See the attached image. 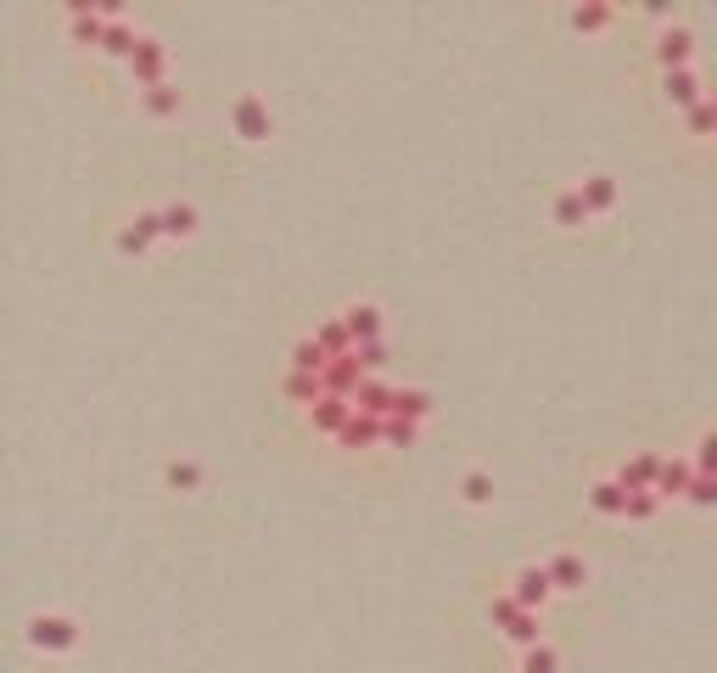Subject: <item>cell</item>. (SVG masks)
I'll return each mask as SVG.
<instances>
[{"label": "cell", "instance_id": "d6986e66", "mask_svg": "<svg viewBox=\"0 0 717 673\" xmlns=\"http://www.w3.org/2000/svg\"><path fill=\"white\" fill-rule=\"evenodd\" d=\"M197 202H163V236L169 242H185V236H197Z\"/></svg>", "mask_w": 717, "mask_h": 673}, {"label": "cell", "instance_id": "d6a6232c", "mask_svg": "<svg viewBox=\"0 0 717 673\" xmlns=\"http://www.w3.org/2000/svg\"><path fill=\"white\" fill-rule=\"evenodd\" d=\"M421 438V421H398V416H387V449H409Z\"/></svg>", "mask_w": 717, "mask_h": 673}, {"label": "cell", "instance_id": "277c9868", "mask_svg": "<svg viewBox=\"0 0 717 673\" xmlns=\"http://www.w3.org/2000/svg\"><path fill=\"white\" fill-rule=\"evenodd\" d=\"M510 595H516L521 612H544L549 595H555V584H549V567L544 561H533V567H521L516 578H510Z\"/></svg>", "mask_w": 717, "mask_h": 673}, {"label": "cell", "instance_id": "9a60e30c", "mask_svg": "<svg viewBox=\"0 0 717 673\" xmlns=\"http://www.w3.org/2000/svg\"><path fill=\"white\" fill-rule=\"evenodd\" d=\"M141 40H146V34L135 29V17H113V23H107V40H101V51H107V57H118V62H129L135 51H141Z\"/></svg>", "mask_w": 717, "mask_h": 673}, {"label": "cell", "instance_id": "8d00e7d4", "mask_svg": "<svg viewBox=\"0 0 717 673\" xmlns=\"http://www.w3.org/2000/svg\"><path fill=\"white\" fill-rule=\"evenodd\" d=\"M359 365H365V371L376 376L381 365H387V343H381V337H376V343H359Z\"/></svg>", "mask_w": 717, "mask_h": 673}, {"label": "cell", "instance_id": "4dcf8cb0", "mask_svg": "<svg viewBox=\"0 0 717 673\" xmlns=\"http://www.w3.org/2000/svg\"><path fill=\"white\" fill-rule=\"evenodd\" d=\"M561 668V657H555V645H533V651H521V673H555Z\"/></svg>", "mask_w": 717, "mask_h": 673}, {"label": "cell", "instance_id": "d4e9b609", "mask_svg": "<svg viewBox=\"0 0 717 673\" xmlns=\"http://www.w3.org/2000/svg\"><path fill=\"white\" fill-rule=\"evenodd\" d=\"M286 399L292 404H320L325 399V376H303V371H286Z\"/></svg>", "mask_w": 717, "mask_h": 673}, {"label": "cell", "instance_id": "6da1fadb", "mask_svg": "<svg viewBox=\"0 0 717 673\" xmlns=\"http://www.w3.org/2000/svg\"><path fill=\"white\" fill-rule=\"evenodd\" d=\"M79 617L73 612H34L29 617V645L34 651H45V657H62V651H73L79 645Z\"/></svg>", "mask_w": 717, "mask_h": 673}, {"label": "cell", "instance_id": "d590c367", "mask_svg": "<svg viewBox=\"0 0 717 673\" xmlns=\"http://www.w3.org/2000/svg\"><path fill=\"white\" fill-rule=\"evenodd\" d=\"M661 511V494H628V516L633 522H645V516Z\"/></svg>", "mask_w": 717, "mask_h": 673}, {"label": "cell", "instance_id": "5b68a950", "mask_svg": "<svg viewBox=\"0 0 717 673\" xmlns=\"http://www.w3.org/2000/svg\"><path fill=\"white\" fill-rule=\"evenodd\" d=\"M661 460H667V455H656V449H639V455H628V460L617 466V483L628 488V494H656Z\"/></svg>", "mask_w": 717, "mask_h": 673}, {"label": "cell", "instance_id": "83f0119b", "mask_svg": "<svg viewBox=\"0 0 717 673\" xmlns=\"http://www.w3.org/2000/svg\"><path fill=\"white\" fill-rule=\"evenodd\" d=\"M460 500H465V505H488V500H493V472L471 466V472L460 477Z\"/></svg>", "mask_w": 717, "mask_h": 673}, {"label": "cell", "instance_id": "7c38bea8", "mask_svg": "<svg viewBox=\"0 0 717 673\" xmlns=\"http://www.w3.org/2000/svg\"><path fill=\"white\" fill-rule=\"evenodd\" d=\"M365 376H370V371L359 365V354H348V359H331V365H325V393H337V399H353Z\"/></svg>", "mask_w": 717, "mask_h": 673}, {"label": "cell", "instance_id": "74e56055", "mask_svg": "<svg viewBox=\"0 0 717 673\" xmlns=\"http://www.w3.org/2000/svg\"><path fill=\"white\" fill-rule=\"evenodd\" d=\"M712 107H717V90H712Z\"/></svg>", "mask_w": 717, "mask_h": 673}, {"label": "cell", "instance_id": "ac0fdd59", "mask_svg": "<svg viewBox=\"0 0 717 673\" xmlns=\"http://www.w3.org/2000/svg\"><path fill=\"white\" fill-rule=\"evenodd\" d=\"M141 107H146V118H180L185 113V90L174 85H157V90H141Z\"/></svg>", "mask_w": 717, "mask_h": 673}, {"label": "cell", "instance_id": "4316f807", "mask_svg": "<svg viewBox=\"0 0 717 673\" xmlns=\"http://www.w3.org/2000/svg\"><path fill=\"white\" fill-rule=\"evenodd\" d=\"M325 365H331V354H325L314 337H303V343L292 348V371H303V376H325Z\"/></svg>", "mask_w": 717, "mask_h": 673}, {"label": "cell", "instance_id": "30bf717a", "mask_svg": "<svg viewBox=\"0 0 717 673\" xmlns=\"http://www.w3.org/2000/svg\"><path fill=\"white\" fill-rule=\"evenodd\" d=\"M353 416H359V410H353V399H337V393H325V399L309 410V427H314V432H331V438H342V427H348Z\"/></svg>", "mask_w": 717, "mask_h": 673}, {"label": "cell", "instance_id": "e0dca14e", "mask_svg": "<svg viewBox=\"0 0 717 673\" xmlns=\"http://www.w3.org/2000/svg\"><path fill=\"white\" fill-rule=\"evenodd\" d=\"M342 320H348L353 343H376L381 326H387V315H381L376 303H348V309H342Z\"/></svg>", "mask_w": 717, "mask_h": 673}, {"label": "cell", "instance_id": "836d02e7", "mask_svg": "<svg viewBox=\"0 0 717 673\" xmlns=\"http://www.w3.org/2000/svg\"><path fill=\"white\" fill-rule=\"evenodd\" d=\"M510 640H516L521 651H533V645H544V640H538V612H521V617H516V629H510Z\"/></svg>", "mask_w": 717, "mask_h": 673}, {"label": "cell", "instance_id": "ba28073f", "mask_svg": "<svg viewBox=\"0 0 717 673\" xmlns=\"http://www.w3.org/2000/svg\"><path fill=\"white\" fill-rule=\"evenodd\" d=\"M689 57H695V34H689L684 23H673V29H661V40H656V62H661V73H678V68H689Z\"/></svg>", "mask_w": 717, "mask_h": 673}, {"label": "cell", "instance_id": "e575fe53", "mask_svg": "<svg viewBox=\"0 0 717 673\" xmlns=\"http://www.w3.org/2000/svg\"><path fill=\"white\" fill-rule=\"evenodd\" d=\"M689 505L712 511V505H717V477H695V488H689Z\"/></svg>", "mask_w": 717, "mask_h": 673}, {"label": "cell", "instance_id": "cb8c5ba5", "mask_svg": "<svg viewBox=\"0 0 717 673\" xmlns=\"http://www.w3.org/2000/svg\"><path fill=\"white\" fill-rule=\"evenodd\" d=\"M611 6L605 0H583V6H572V29L577 34H600V29H611Z\"/></svg>", "mask_w": 717, "mask_h": 673}, {"label": "cell", "instance_id": "5bb4252c", "mask_svg": "<svg viewBox=\"0 0 717 673\" xmlns=\"http://www.w3.org/2000/svg\"><path fill=\"white\" fill-rule=\"evenodd\" d=\"M337 444H342V449H376V444H387V421H381V416H365V410H359V416L342 427Z\"/></svg>", "mask_w": 717, "mask_h": 673}, {"label": "cell", "instance_id": "ffe728a7", "mask_svg": "<svg viewBox=\"0 0 717 673\" xmlns=\"http://www.w3.org/2000/svg\"><path fill=\"white\" fill-rule=\"evenodd\" d=\"M589 202H583V186H566V191H555V225H566V230H577V225H589Z\"/></svg>", "mask_w": 717, "mask_h": 673}, {"label": "cell", "instance_id": "4fadbf2b", "mask_svg": "<svg viewBox=\"0 0 717 673\" xmlns=\"http://www.w3.org/2000/svg\"><path fill=\"white\" fill-rule=\"evenodd\" d=\"M393 393L398 387L393 382H381V376H365V382H359V393H353V410H365V416H393Z\"/></svg>", "mask_w": 717, "mask_h": 673}, {"label": "cell", "instance_id": "7402d4cb", "mask_svg": "<svg viewBox=\"0 0 717 673\" xmlns=\"http://www.w3.org/2000/svg\"><path fill=\"white\" fill-rule=\"evenodd\" d=\"M617 180H611V174H589V180H583V202H589V214H611V208H617Z\"/></svg>", "mask_w": 717, "mask_h": 673}, {"label": "cell", "instance_id": "f546056e", "mask_svg": "<svg viewBox=\"0 0 717 673\" xmlns=\"http://www.w3.org/2000/svg\"><path fill=\"white\" fill-rule=\"evenodd\" d=\"M488 617H493V629H516V617H521V606H516V595H510V589H505V595H493V601H488Z\"/></svg>", "mask_w": 717, "mask_h": 673}, {"label": "cell", "instance_id": "603a6c76", "mask_svg": "<svg viewBox=\"0 0 717 673\" xmlns=\"http://www.w3.org/2000/svg\"><path fill=\"white\" fill-rule=\"evenodd\" d=\"M393 416L398 421H426L432 416V393H426V387H398L393 393Z\"/></svg>", "mask_w": 717, "mask_h": 673}, {"label": "cell", "instance_id": "f1b7e54d", "mask_svg": "<svg viewBox=\"0 0 717 673\" xmlns=\"http://www.w3.org/2000/svg\"><path fill=\"white\" fill-rule=\"evenodd\" d=\"M689 460H695V472L701 477H717V427L701 432V444L689 449Z\"/></svg>", "mask_w": 717, "mask_h": 673}, {"label": "cell", "instance_id": "52a82bcc", "mask_svg": "<svg viewBox=\"0 0 717 673\" xmlns=\"http://www.w3.org/2000/svg\"><path fill=\"white\" fill-rule=\"evenodd\" d=\"M544 567H549V584H555V595H572V589L589 584V561L577 556V550H555Z\"/></svg>", "mask_w": 717, "mask_h": 673}, {"label": "cell", "instance_id": "1f68e13d", "mask_svg": "<svg viewBox=\"0 0 717 673\" xmlns=\"http://www.w3.org/2000/svg\"><path fill=\"white\" fill-rule=\"evenodd\" d=\"M684 124H689V135H717V107H712V96H706L701 107H689Z\"/></svg>", "mask_w": 717, "mask_h": 673}, {"label": "cell", "instance_id": "7a4b0ae2", "mask_svg": "<svg viewBox=\"0 0 717 673\" xmlns=\"http://www.w3.org/2000/svg\"><path fill=\"white\" fill-rule=\"evenodd\" d=\"M230 124H236L241 141H269V135H275V113H269V101L258 96V90H241V96L230 101Z\"/></svg>", "mask_w": 717, "mask_h": 673}, {"label": "cell", "instance_id": "44dd1931", "mask_svg": "<svg viewBox=\"0 0 717 673\" xmlns=\"http://www.w3.org/2000/svg\"><path fill=\"white\" fill-rule=\"evenodd\" d=\"M589 505L600 516H628V488H622L617 477H600V483L589 488Z\"/></svg>", "mask_w": 717, "mask_h": 673}, {"label": "cell", "instance_id": "484cf974", "mask_svg": "<svg viewBox=\"0 0 717 673\" xmlns=\"http://www.w3.org/2000/svg\"><path fill=\"white\" fill-rule=\"evenodd\" d=\"M163 483H169L174 494H197L202 488V466L197 460H169V466H163Z\"/></svg>", "mask_w": 717, "mask_h": 673}, {"label": "cell", "instance_id": "8992f818", "mask_svg": "<svg viewBox=\"0 0 717 673\" xmlns=\"http://www.w3.org/2000/svg\"><path fill=\"white\" fill-rule=\"evenodd\" d=\"M157 236H163V208H141V214L118 230V253H146Z\"/></svg>", "mask_w": 717, "mask_h": 673}, {"label": "cell", "instance_id": "9c48e42d", "mask_svg": "<svg viewBox=\"0 0 717 673\" xmlns=\"http://www.w3.org/2000/svg\"><path fill=\"white\" fill-rule=\"evenodd\" d=\"M695 460L689 455H673V460H661V483H656V494L661 500H689V488H695Z\"/></svg>", "mask_w": 717, "mask_h": 673}, {"label": "cell", "instance_id": "2e32d148", "mask_svg": "<svg viewBox=\"0 0 717 673\" xmlns=\"http://www.w3.org/2000/svg\"><path fill=\"white\" fill-rule=\"evenodd\" d=\"M314 343H320L331 359H348V354H359V343H353V331H348V320H342V315L320 320V326H314Z\"/></svg>", "mask_w": 717, "mask_h": 673}, {"label": "cell", "instance_id": "3957f363", "mask_svg": "<svg viewBox=\"0 0 717 673\" xmlns=\"http://www.w3.org/2000/svg\"><path fill=\"white\" fill-rule=\"evenodd\" d=\"M124 68H129V79H135L141 90L169 85V45L157 40V34H146V40H141V51H135V57H129Z\"/></svg>", "mask_w": 717, "mask_h": 673}, {"label": "cell", "instance_id": "8fae6325", "mask_svg": "<svg viewBox=\"0 0 717 673\" xmlns=\"http://www.w3.org/2000/svg\"><path fill=\"white\" fill-rule=\"evenodd\" d=\"M661 96L673 101L678 113H689V107L706 101V90H701V79H695V68H678V73H661Z\"/></svg>", "mask_w": 717, "mask_h": 673}]
</instances>
